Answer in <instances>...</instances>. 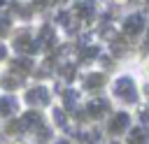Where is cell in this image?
<instances>
[{
    "mask_svg": "<svg viewBox=\"0 0 149 144\" xmlns=\"http://www.w3.org/2000/svg\"><path fill=\"white\" fill-rule=\"evenodd\" d=\"M116 91H119V95L123 93L126 98H130V100H133V86H130V81H128V79H121V81L116 84Z\"/></svg>",
    "mask_w": 149,
    "mask_h": 144,
    "instance_id": "cell-1",
    "label": "cell"
},
{
    "mask_svg": "<svg viewBox=\"0 0 149 144\" xmlns=\"http://www.w3.org/2000/svg\"><path fill=\"white\" fill-rule=\"evenodd\" d=\"M140 28H142V21H140L137 16H133V19H128V23H126V30H128V33H137Z\"/></svg>",
    "mask_w": 149,
    "mask_h": 144,
    "instance_id": "cell-2",
    "label": "cell"
}]
</instances>
